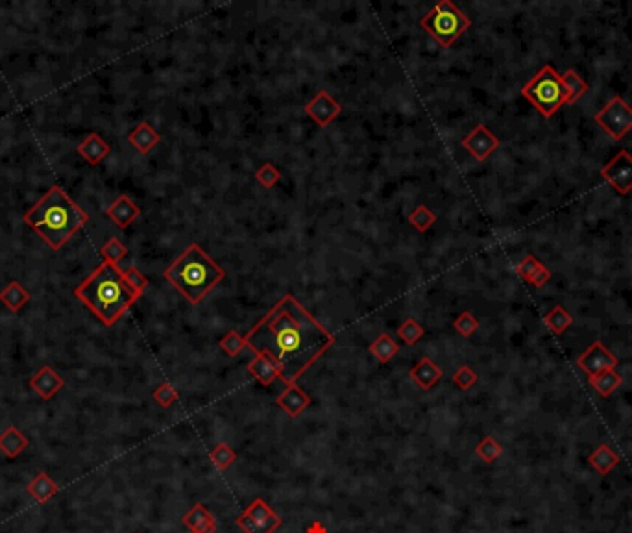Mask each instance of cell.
<instances>
[{
	"mask_svg": "<svg viewBox=\"0 0 632 533\" xmlns=\"http://www.w3.org/2000/svg\"><path fill=\"white\" fill-rule=\"evenodd\" d=\"M118 269H121L124 282H126L135 293L139 295L145 293V289L148 287V280H146L145 274L140 273L137 267H121V265H118Z\"/></svg>",
	"mask_w": 632,
	"mask_h": 533,
	"instance_id": "e575fe53",
	"label": "cell"
},
{
	"mask_svg": "<svg viewBox=\"0 0 632 533\" xmlns=\"http://www.w3.org/2000/svg\"><path fill=\"white\" fill-rule=\"evenodd\" d=\"M601 176L609 182L619 194L632 191V156L628 150H619L606 165L601 169Z\"/></svg>",
	"mask_w": 632,
	"mask_h": 533,
	"instance_id": "9c48e42d",
	"label": "cell"
},
{
	"mask_svg": "<svg viewBox=\"0 0 632 533\" xmlns=\"http://www.w3.org/2000/svg\"><path fill=\"white\" fill-rule=\"evenodd\" d=\"M562 76V84H564V89H566V104H575L577 100L581 99L582 94L588 91V84L581 78L579 72H575L573 69H567Z\"/></svg>",
	"mask_w": 632,
	"mask_h": 533,
	"instance_id": "4316f807",
	"label": "cell"
},
{
	"mask_svg": "<svg viewBox=\"0 0 632 533\" xmlns=\"http://www.w3.org/2000/svg\"><path fill=\"white\" fill-rule=\"evenodd\" d=\"M588 461H590V465L595 468V471L599 472L601 476H606V474H609V472L619 463V456L612 452V449H610L609 444H599Z\"/></svg>",
	"mask_w": 632,
	"mask_h": 533,
	"instance_id": "484cf974",
	"label": "cell"
},
{
	"mask_svg": "<svg viewBox=\"0 0 632 533\" xmlns=\"http://www.w3.org/2000/svg\"><path fill=\"white\" fill-rule=\"evenodd\" d=\"M407 221L418 231H427L436 222V215L427 208L426 204H420V206H416V208L409 213Z\"/></svg>",
	"mask_w": 632,
	"mask_h": 533,
	"instance_id": "f546056e",
	"label": "cell"
},
{
	"mask_svg": "<svg viewBox=\"0 0 632 533\" xmlns=\"http://www.w3.org/2000/svg\"><path fill=\"white\" fill-rule=\"evenodd\" d=\"M76 152L84 158L89 165H99L100 161L106 160L109 156V152H111V147H109L108 143L104 141L102 137L99 133H89V136L85 137L84 141L78 143V147H76Z\"/></svg>",
	"mask_w": 632,
	"mask_h": 533,
	"instance_id": "d6986e66",
	"label": "cell"
},
{
	"mask_svg": "<svg viewBox=\"0 0 632 533\" xmlns=\"http://www.w3.org/2000/svg\"><path fill=\"white\" fill-rule=\"evenodd\" d=\"M521 97L529 100L545 119H551L560 106L566 104V89L562 84V76L553 65H543L534 78L523 85Z\"/></svg>",
	"mask_w": 632,
	"mask_h": 533,
	"instance_id": "5b68a950",
	"label": "cell"
},
{
	"mask_svg": "<svg viewBox=\"0 0 632 533\" xmlns=\"http://www.w3.org/2000/svg\"><path fill=\"white\" fill-rule=\"evenodd\" d=\"M542 261H538L536 260V258H534L533 254H527L523 258V260L520 261V263H518V267H516V273L520 274L521 278L525 280V282L529 283L531 282V278H533L534 274H536V270L540 269V267H542Z\"/></svg>",
	"mask_w": 632,
	"mask_h": 533,
	"instance_id": "ab89813d",
	"label": "cell"
},
{
	"mask_svg": "<svg viewBox=\"0 0 632 533\" xmlns=\"http://www.w3.org/2000/svg\"><path fill=\"white\" fill-rule=\"evenodd\" d=\"M420 24L440 47L450 48L472 26V21L451 0H442L435 4Z\"/></svg>",
	"mask_w": 632,
	"mask_h": 533,
	"instance_id": "8992f818",
	"label": "cell"
},
{
	"mask_svg": "<svg viewBox=\"0 0 632 533\" xmlns=\"http://www.w3.org/2000/svg\"><path fill=\"white\" fill-rule=\"evenodd\" d=\"M368 350H370V354L374 356L379 363H389L390 359L399 352V346L398 343L392 339V335L381 334L379 337H375V341H372Z\"/></svg>",
	"mask_w": 632,
	"mask_h": 533,
	"instance_id": "d4e9b609",
	"label": "cell"
},
{
	"mask_svg": "<svg viewBox=\"0 0 632 533\" xmlns=\"http://www.w3.org/2000/svg\"><path fill=\"white\" fill-rule=\"evenodd\" d=\"M551 270L548 269V267H545V265H542V267H540L538 270H536V274H534L533 278H531V285H533V287H536V289H540V287H543V285H545V283L549 282V280H551Z\"/></svg>",
	"mask_w": 632,
	"mask_h": 533,
	"instance_id": "60d3db41",
	"label": "cell"
},
{
	"mask_svg": "<svg viewBox=\"0 0 632 533\" xmlns=\"http://www.w3.org/2000/svg\"><path fill=\"white\" fill-rule=\"evenodd\" d=\"M462 147L477 161H484L499 148V139L484 124H479L464 137Z\"/></svg>",
	"mask_w": 632,
	"mask_h": 533,
	"instance_id": "8fae6325",
	"label": "cell"
},
{
	"mask_svg": "<svg viewBox=\"0 0 632 533\" xmlns=\"http://www.w3.org/2000/svg\"><path fill=\"white\" fill-rule=\"evenodd\" d=\"M396 334H398V337L403 341V343H405V345L414 346L418 341L423 337L426 330H423V326H421L416 319H412L411 317V319H407V321L399 326Z\"/></svg>",
	"mask_w": 632,
	"mask_h": 533,
	"instance_id": "4dcf8cb0",
	"label": "cell"
},
{
	"mask_svg": "<svg viewBox=\"0 0 632 533\" xmlns=\"http://www.w3.org/2000/svg\"><path fill=\"white\" fill-rule=\"evenodd\" d=\"M237 526L246 533H274L281 526V519L262 498H255L237 517Z\"/></svg>",
	"mask_w": 632,
	"mask_h": 533,
	"instance_id": "ba28073f",
	"label": "cell"
},
{
	"mask_svg": "<svg viewBox=\"0 0 632 533\" xmlns=\"http://www.w3.org/2000/svg\"><path fill=\"white\" fill-rule=\"evenodd\" d=\"M163 276L189 302L200 304L211 289L224 280L226 273L200 245L194 243L183 251L178 260L165 270Z\"/></svg>",
	"mask_w": 632,
	"mask_h": 533,
	"instance_id": "277c9868",
	"label": "cell"
},
{
	"mask_svg": "<svg viewBox=\"0 0 632 533\" xmlns=\"http://www.w3.org/2000/svg\"><path fill=\"white\" fill-rule=\"evenodd\" d=\"M23 219L52 251L65 246L89 222V215L60 185H52Z\"/></svg>",
	"mask_w": 632,
	"mask_h": 533,
	"instance_id": "7a4b0ae2",
	"label": "cell"
},
{
	"mask_svg": "<svg viewBox=\"0 0 632 533\" xmlns=\"http://www.w3.org/2000/svg\"><path fill=\"white\" fill-rule=\"evenodd\" d=\"M248 373L252 374L255 380H257L261 385H272L279 378V367L276 365V361L267 354H259L255 352L248 363Z\"/></svg>",
	"mask_w": 632,
	"mask_h": 533,
	"instance_id": "e0dca14e",
	"label": "cell"
},
{
	"mask_svg": "<svg viewBox=\"0 0 632 533\" xmlns=\"http://www.w3.org/2000/svg\"><path fill=\"white\" fill-rule=\"evenodd\" d=\"M588 382L594 387L595 391L599 392L601 397L609 398L616 389L623 383L621 374L616 370V368H609V370H603L599 374H594V376H588Z\"/></svg>",
	"mask_w": 632,
	"mask_h": 533,
	"instance_id": "cb8c5ba5",
	"label": "cell"
},
{
	"mask_svg": "<svg viewBox=\"0 0 632 533\" xmlns=\"http://www.w3.org/2000/svg\"><path fill=\"white\" fill-rule=\"evenodd\" d=\"M244 346H246V337H243L237 330H230L221 339V348L230 358H237L243 352Z\"/></svg>",
	"mask_w": 632,
	"mask_h": 533,
	"instance_id": "836d02e7",
	"label": "cell"
},
{
	"mask_svg": "<svg viewBox=\"0 0 632 533\" xmlns=\"http://www.w3.org/2000/svg\"><path fill=\"white\" fill-rule=\"evenodd\" d=\"M106 215L111 219L115 226H118L121 230H126L131 222L140 215V208L130 197L121 194L115 202L109 204V208L106 209Z\"/></svg>",
	"mask_w": 632,
	"mask_h": 533,
	"instance_id": "9a60e30c",
	"label": "cell"
},
{
	"mask_svg": "<svg viewBox=\"0 0 632 533\" xmlns=\"http://www.w3.org/2000/svg\"><path fill=\"white\" fill-rule=\"evenodd\" d=\"M631 498H632V495H631Z\"/></svg>",
	"mask_w": 632,
	"mask_h": 533,
	"instance_id": "b9f144b4",
	"label": "cell"
},
{
	"mask_svg": "<svg viewBox=\"0 0 632 533\" xmlns=\"http://www.w3.org/2000/svg\"><path fill=\"white\" fill-rule=\"evenodd\" d=\"M152 397H154V400L157 402L161 407L169 410L170 406H174V404L178 402L179 395L169 382H163L161 385L155 387V391L152 392Z\"/></svg>",
	"mask_w": 632,
	"mask_h": 533,
	"instance_id": "d590c367",
	"label": "cell"
},
{
	"mask_svg": "<svg viewBox=\"0 0 632 533\" xmlns=\"http://www.w3.org/2000/svg\"><path fill=\"white\" fill-rule=\"evenodd\" d=\"M255 178H257L259 184L262 187H274V185L279 184L281 180V172L276 169V167L272 165V163H262L257 170H255Z\"/></svg>",
	"mask_w": 632,
	"mask_h": 533,
	"instance_id": "f35d334b",
	"label": "cell"
},
{
	"mask_svg": "<svg viewBox=\"0 0 632 533\" xmlns=\"http://www.w3.org/2000/svg\"><path fill=\"white\" fill-rule=\"evenodd\" d=\"M74 297L109 328L121 321L140 295L124 282L118 265L102 261L80 285H76Z\"/></svg>",
	"mask_w": 632,
	"mask_h": 533,
	"instance_id": "3957f363",
	"label": "cell"
},
{
	"mask_svg": "<svg viewBox=\"0 0 632 533\" xmlns=\"http://www.w3.org/2000/svg\"><path fill=\"white\" fill-rule=\"evenodd\" d=\"M185 528L191 529V533H216L215 517L207 511L204 504H194L183 517Z\"/></svg>",
	"mask_w": 632,
	"mask_h": 533,
	"instance_id": "ffe728a7",
	"label": "cell"
},
{
	"mask_svg": "<svg viewBox=\"0 0 632 533\" xmlns=\"http://www.w3.org/2000/svg\"><path fill=\"white\" fill-rule=\"evenodd\" d=\"M128 141H130L131 147L137 148V152L146 156L161 141V133L150 123H140L128 133Z\"/></svg>",
	"mask_w": 632,
	"mask_h": 533,
	"instance_id": "ac0fdd59",
	"label": "cell"
},
{
	"mask_svg": "<svg viewBox=\"0 0 632 533\" xmlns=\"http://www.w3.org/2000/svg\"><path fill=\"white\" fill-rule=\"evenodd\" d=\"M209 458H211V461H213V465H215L218 471L224 472V471H228V468H230L235 461H237V452L231 449L230 444L218 443L215 449L211 450Z\"/></svg>",
	"mask_w": 632,
	"mask_h": 533,
	"instance_id": "f1b7e54d",
	"label": "cell"
},
{
	"mask_svg": "<svg viewBox=\"0 0 632 533\" xmlns=\"http://www.w3.org/2000/svg\"><path fill=\"white\" fill-rule=\"evenodd\" d=\"M594 121L597 126L612 137L614 141H621L632 130V108L625 102L623 97L614 94L612 99L604 104L603 109L595 114Z\"/></svg>",
	"mask_w": 632,
	"mask_h": 533,
	"instance_id": "52a82bcc",
	"label": "cell"
},
{
	"mask_svg": "<svg viewBox=\"0 0 632 533\" xmlns=\"http://www.w3.org/2000/svg\"><path fill=\"white\" fill-rule=\"evenodd\" d=\"M342 111V106L338 104V100H335L328 91H318L314 94L313 99L305 104V114L313 119L314 123L318 124L320 128L328 126L333 119H337L338 114Z\"/></svg>",
	"mask_w": 632,
	"mask_h": 533,
	"instance_id": "7c38bea8",
	"label": "cell"
},
{
	"mask_svg": "<svg viewBox=\"0 0 632 533\" xmlns=\"http://www.w3.org/2000/svg\"><path fill=\"white\" fill-rule=\"evenodd\" d=\"M246 345L270 356L281 382L291 385L335 345V335L289 293L246 335Z\"/></svg>",
	"mask_w": 632,
	"mask_h": 533,
	"instance_id": "6da1fadb",
	"label": "cell"
},
{
	"mask_svg": "<svg viewBox=\"0 0 632 533\" xmlns=\"http://www.w3.org/2000/svg\"><path fill=\"white\" fill-rule=\"evenodd\" d=\"M100 254H102L104 261H108V263L111 265H121V261L128 255V248L122 245L117 237H111V239L102 246Z\"/></svg>",
	"mask_w": 632,
	"mask_h": 533,
	"instance_id": "d6a6232c",
	"label": "cell"
},
{
	"mask_svg": "<svg viewBox=\"0 0 632 533\" xmlns=\"http://www.w3.org/2000/svg\"><path fill=\"white\" fill-rule=\"evenodd\" d=\"M276 404L281 407V410L285 411L287 415L294 419V417L301 415V411H305L311 406V398L301 387H298L296 383H291V385H287L285 391L281 392L279 397L276 398Z\"/></svg>",
	"mask_w": 632,
	"mask_h": 533,
	"instance_id": "5bb4252c",
	"label": "cell"
},
{
	"mask_svg": "<svg viewBox=\"0 0 632 533\" xmlns=\"http://www.w3.org/2000/svg\"><path fill=\"white\" fill-rule=\"evenodd\" d=\"M0 302L4 304L10 312L17 313L26 302H30V293L21 285V282L13 280L0 291Z\"/></svg>",
	"mask_w": 632,
	"mask_h": 533,
	"instance_id": "603a6c76",
	"label": "cell"
},
{
	"mask_svg": "<svg viewBox=\"0 0 632 533\" xmlns=\"http://www.w3.org/2000/svg\"><path fill=\"white\" fill-rule=\"evenodd\" d=\"M28 437H24L17 426H8L0 434V452L4 454L6 458H19L21 454L24 452V449H28Z\"/></svg>",
	"mask_w": 632,
	"mask_h": 533,
	"instance_id": "44dd1931",
	"label": "cell"
},
{
	"mask_svg": "<svg viewBox=\"0 0 632 533\" xmlns=\"http://www.w3.org/2000/svg\"><path fill=\"white\" fill-rule=\"evenodd\" d=\"M618 363H619L618 358H616V356H614L601 341L592 343L590 348L584 350L581 354V358L577 359V365H579L588 376L599 374L603 373V370H609V368H616L618 367Z\"/></svg>",
	"mask_w": 632,
	"mask_h": 533,
	"instance_id": "30bf717a",
	"label": "cell"
},
{
	"mask_svg": "<svg viewBox=\"0 0 632 533\" xmlns=\"http://www.w3.org/2000/svg\"><path fill=\"white\" fill-rule=\"evenodd\" d=\"M30 387L38 392L43 400H50L65 387V380L50 365H45L30 378Z\"/></svg>",
	"mask_w": 632,
	"mask_h": 533,
	"instance_id": "4fadbf2b",
	"label": "cell"
},
{
	"mask_svg": "<svg viewBox=\"0 0 632 533\" xmlns=\"http://www.w3.org/2000/svg\"><path fill=\"white\" fill-rule=\"evenodd\" d=\"M543 322H545V326H548L553 334L562 335L566 334L567 328L573 324V317L564 306H555L551 312L543 315Z\"/></svg>",
	"mask_w": 632,
	"mask_h": 533,
	"instance_id": "83f0119b",
	"label": "cell"
},
{
	"mask_svg": "<svg viewBox=\"0 0 632 533\" xmlns=\"http://www.w3.org/2000/svg\"><path fill=\"white\" fill-rule=\"evenodd\" d=\"M26 491H28V495L32 496L38 504H47L52 496L60 491V487H57L56 481L50 480V476H48L47 472H38L35 478H33V480L28 483V487H26Z\"/></svg>",
	"mask_w": 632,
	"mask_h": 533,
	"instance_id": "7402d4cb",
	"label": "cell"
},
{
	"mask_svg": "<svg viewBox=\"0 0 632 533\" xmlns=\"http://www.w3.org/2000/svg\"><path fill=\"white\" fill-rule=\"evenodd\" d=\"M453 328L459 331L462 337H472V335L477 331L479 321L473 317L472 312H464L453 321Z\"/></svg>",
	"mask_w": 632,
	"mask_h": 533,
	"instance_id": "8d00e7d4",
	"label": "cell"
},
{
	"mask_svg": "<svg viewBox=\"0 0 632 533\" xmlns=\"http://www.w3.org/2000/svg\"><path fill=\"white\" fill-rule=\"evenodd\" d=\"M409 378L416 383L420 389L429 391L442 380V368L431 358H421L414 367L409 370Z\"/></svg>",
	"mask_w": 632,
	"mask_h": 533,
	"instance_id": "2e32d148",
	"label": "cell"
},
{
	"mask_svg": "<svg viewBox=\"0 0 632 533\" xmlns=\"http://www.w3.org/2000/svg\"><path fill=\"white\" fill-rule=\"evenodd\" d=\"M451 382L459 387L460 391H468V389H472V387L477 383V374H475V370H473L472 367L462 365V367L457 368V373L453 374Z\"/></svg>",
	"mask_w": 632,
	"mask_h": 533,
	"instance_id": "74e56055",
	"label": "cell"
},
{
	"mask_svg": "<svg viewBox=\"0 0 632 533\" xmlns=\"http://www.w3.org/2000/svg\"><path fill=\"white\" fill-rule=\"evenodd\" d=\"M475 454H477V458L482 459L484 463H494L503 454V446L501 443L497 439H494L492 435H487V437L475 446Z\"/></svg>",
	"mask_w": 632,
	"mask_h": 533,
	"instance_id": "1f68e13d",
	"label": "cell"
}]
</instances>
